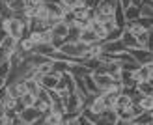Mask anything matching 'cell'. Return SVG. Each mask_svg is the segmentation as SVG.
Wrapping results in <instances>:
<instances>
[{
    "instance_id": "1",
    "label": "cell",
    "mask_w": 153,
    "mask_h": 125,
    "mask_svg": "<svg viewBox=\"0 0 153 125\" xmlns=\"http://www.w3.org/2000/svg\"><path fill=\"white\" fill-rule=\"evenodd\" d=\"M4 30L7 32V36L13 37V39H17V41L21 39V37H26L25 36V30H22V21L21 19L11 17V19L4 21Z\"/></svg>"
},
{
    "instance_id": "2",
    "label": "cell",
    "mask_w": 153,
    "mask_h": 125,
    "mask_svg": "<svg viewBox=\"0 0 153 125\" xmlns=\"http://www.w3.org/2000/svg\"><path fill=\"white\" fill-rule=\"evenodd\" d=\"M90 75H91V79H94V82H95V86H97V90L101 92V93H103V92H106V90L110 88L112 79H110V75H106L101 67H99L97 71H91Z\"/></svg>"
},
{
    "instance_id": "3",
    "label": "cell",
    "mask_w": 153,
    "mask_h": 125,
    "mask_svg": "<svg viewBox=\"0 0 153 125\" xmlns=\"http://www.w3.org/2000/svg\"><path fill=\"white\" fill-rule=\"evenodd\" d=\"M39 116H41V112L36 110L34 106H26V108H22V110L17 112V118L25 125H34L37 120H39Z\"/></svg>"
},
{
    "instance_id": "4",
    "label": "cell",
    "mask_w": 153,
    "mask_h": 125,
    "mask_svg": "<svg viewBox=\"0 0 153 125\" xmlns=\"http://www.w3.org/2000/svg\"><path fill=\"white\" fill-rule=\"evenodd\" d=\"M127 52L131 54L133 60H134L138 65H148V64H153L151 51H144V49H127Z\"/></svg>"
},
{
    "instance_id": "5",
    "label": "cell",
    "mask_w": 153,
    "mask_h": 125,
    "mask_svg": "<svg viewBox=\"0 0 153 125\" xmlns=\"http://www.w3.org/2000/svg\"><path fill=\"white\" fill-rule=\"evenodd\" d=\"M153 64H148V65H138L133 71V80L134 82H144V80H153Z\"/></svg>"
},
{
    "instance_id": "6",
    "label": "cell",
    "mask_w": 153,
    "mask_h": 125,
    "mask_svg": "<svg viewBox=\"0 0 153 125\" xmlns=\"http://www.w3.org/2000/svg\"><path fill=\"white\" fill-rule=\"evenodd\" d=\"M127 51L123 43L121 41H103L101 43V52L103 54H108V56H114V54H120V52H123Z\"/></svg>"
},
{
    "instance_id": "7",
    "label": "cell",
    "mask_w": 153,
    "mask_h": 125,
    "mask_svg": "<svg viewBox=\"0 0 153 125\" xmlns=\"http://www.w3.org/2000/svg\"><path fill=\"white\" fill-rule=\"evenodd\" d=\"M79 41H80L82 45H86V47H91V45L99 43V41H97V34H95V32H94V30H91L90 26H88V28H82V30H80Z\"/></svg>"
},
{
    "instance_id": "8",
    "label": "cell",
    "mask_w": 153,
    "mask_h": 125,
    "mask_svg": "<svg viewBox=\"0 0 153 125\" xmlns=\"http://www.w3.org/2000/svg\"><path fill=\"white\" fill-rule=\"evenodd\" d=\"M6 92L7 95L13 99H19L22 93H25V86H22V80H13L10 84H6Z\"/></svg>"
},
{
    "instance_id": "9",
    "label": "cell",
    "mask_w": 153,
    "mask_h": 125,
    "mask_svg": "<svg viewBox=\"0 0 153 125\" xmlns=\"http://www.w3.org/2000/svg\"><path fill=\"white\" fill-rule=\"evenodd\" d=\"M49 32H51L52 37H62V39H65V36H67V22L65 21L54 22V25L49 28Z\"/></svg>"
},
{
    "instance_id": "10",
    "label": "cell",
    "mask_w": 153,
    "mask_h": 125,
    "mask_svg": "<svg viewBox=\"0 0 153 125\" xmlns=\"http://www.w3.org/2000/svg\"><path fill=\"white\" fill-rule=\"evenodd\" d=\"M118 6H120L118 0H103V2L95 7V11L97 13H103V15H112Z\"/></svg>"
},
{
    "instance_id": "11",
    "label": "cell",
    "mask_w": 153,
    "mask_h": 125,
    "mask_svg": "<svg viewBox=\"0 0 153 125\" xmlns=\"http://www.w3.org/2000/svg\"><path fill=\"white\" fill-rule=\"evenodd\" d=\"M136 43H138V49L151 51V32L149 30H142V32L136 36Z\"/></svg>"
},
{
    "instance_id": "12",
    "label": "cell",
    "mask_w": 153,
    "mask_h": 125,
    "mask_svg": "<svg viewBox=\"0 0 153 125\" xmlns=\"http://www.w3.org/2000/svg\"><path fill=\"white\" fill-rule=\"evenodd\" d=\"M21 80H22V86H25V92L32 93V95H36L37 90H39V86H41L36 79H32V77H26V79H21Z\"/></svg>"
},
{
    "instance_id": "13",
    "label": "cell",
    "mask_w": 153,
    "mask_h": 125,
    "mask_svg": "<svg viewBox=\"0 0 153 125\" xmlns=\"http://www.w3.org/2000/svg\"><path fill=\"white\" fill-rule=\"evenodd\" d=\"M120 41L123 43V47H125V49H138V43H136V37H134L133 34H129L127 30H123V34H121Z\"/></svg>"
},
{
    "instance_id": "14",
    "label": "cell",
    "mask_w": 153,
    "mask_h": 125,
    "mask_svg": "<svg viewBox=\"0 0 153 125\" xmlns=\"http://www.w3.org/2000/svg\"><path fill=\"white\" fill-rule=\"evenodd\" d=\"M82 80H84V88H86L88 93H94V95H101V92L97 90V86L94 82V79H91V75L90 73H84L82 75Z\"/></svg>"
},
{
    "instance_id": "15",
    "label": "cell",
    "mask_w": 153,
    "mask_h": 125,
    "mask_svg": "<svg viewBox=\"0 0 153 125\" xmlns=\"http://www.w3.org/2000/svg\"><path fill=\"white\" fill-rule=\"evenodd\" d=\"M116 93H112V92H103L101 95H99V99L103 101V105L106 110H110V108H114V105H116Z\"/></svg>"
},
{
    "instance_id": "16",
    "label": "cell",
    "mask_w": 153,
    "mask_h": 125,
    "mask_svg": "<svg viewBox=\"0 0 153 125\" xmlns=\"http://www.w3.org/2000/svg\"><path fill=\"white\" fill-rule=\"evenodd\" d=\"M136 92L140 93V95H153V82H149V80H144V82H136Z\"/></svg>"
},
{
    "instance_id": "17",
    "label": "cell",
    "mask_w": 153,
    "mask_h": 125,
    "mask_svg": "<svg viewBox=\"0 0 153 125\" xmlns=\"http://www.w3.org/2000/svg\"><path fill=\"white\" fill-rule=\"evenodd\" d=\"M133 106V105H131ZM129 106V108H114L116 110V116H118V120H123V121H133L134 120V112H133V108Z\"/></svg>"
},
{
    "instance_id": "18",
    "label": "cell",
    "mask_w": 153,
    "mask_h": 125,
    "mask_svg": "<svg viewBox=\"0 0 153 125\" xmlns=\"http://www.w3.org/2000/svg\"><path fill=\"white\" fill-rule=\"evenodd\" d=\"M0 47H2V49H4L6 56H10V54H11V52H13L15 49H17V39H13V37H10V36H7L6 39H4L2 43H0Z\"/></svg>"
},
{
    "instance_id": "19",
    "label": "cell",
    "mask_w": 153,
    "mask_h": 125,
    "mask_svg": "<svg viewBox=\"0 0 153 125\" xmlns=\"http://www.w3.org/2000/svg\"><path fill=\"white\" fill-rule=\"evenodd\" d=\"M88 110L99 116V114H101V112H105L106 108H105V105H103V101L99 99V95H97V97H94V101H91V103H90V106H88Z\"/></svg>"
},
{
    "instance_id": "20",
    "label": "cell",
    "mask_w": 153,
    "mask_h": 125,
    "mask_svg": "<svg viewBox=\"0 0 153 125\" xmlns=\"http://www.w3.org/2000/svg\"><path fill=\"white\" fill-rule=\"evenodd\" d=\"M123 19L125 22H131V21H136L138 19V7L136 6H129L123 10Z\"/></svg>"
},
{
    "instance_id": "21",
    "label": "cell",
    "mask_w": 153,
    "mask_h": 125,
    "mask_svg": "<svg viewBox=\"0 0 153 125\" xmlns=\"http://www.w3.org/2000/svg\"><path fill=\"white\" fill-rule=\"evenodd\" d=\"M49 112H51V114L64 116V114H65V105H64L60 99H56V101H52V103H51V106H49Z\"/></svg>"
},
{
    "instance_id": "22",
    "label": "cell",
    "mask_w": 153,
    "mask_h": 125,
    "mask_svg": "<svg viewBox=\"0 0 153 125\" xmlns=\"http://www.w3.org/2000/svg\"><path fill=\"white\" fill-rule=\"evenodd\" d=\"M153 112H148V110H144L140 116H136V118L133 120L134 123H142V125H153Z\"/></svg>"
},
{
    "instance_id": "23",
    "label": "cell",
    "mask_w": 153,
    "mask_h": 125,
    "mask_svg": "<svg viewBox=\"0 0 153 125\" xmlns=\"http://www.w3.org/2000/svg\"><path fill=\"white\" fill-rule=\"evenodd\" d=\"M7 7L13 13H22L26 7V0H11V2H7Z\"/></svg>"
},
{
    "instance_id": "24",
    "label": "cell",
    "mask_w": 153,
    "mask_h": 125,
    "mask_svg": "<svg viewBox=\"0 0 153 125\" xmlns=\"http://www.w3.org/2000/svg\"><path fill=\"white\" fill-rule=\"evenodd\" d=\"M133 103H131V97L125 95V93H120V95L116 97V105H114V108H129Z\"/></svg>"
},
{
    "instance_id": "25",
    "label": "cell",
    "mask_w": 153,
    "mask_h": 125,
    "mask_svg": "<svg viewBox=\"0 0 153 125\" xmlns=\"http://www.w3.org/2000/svg\"><path fill=\"white\" fill-rule=\"evenodd\" d=\"M34 101H36V95H32V93H22V95L17 99V103L22 106V108H26V106H32L34 105Z\"/></svg>"
},
{
    "instance_id": "26",
    "label": "cell",
    "mask_w": 153,
    "mask_h": 125,
    "mask_svg": "<svg viewBox=\"0 0 153 125\" xmlns=\"http://www.w3.org/2000/svg\"><path fill=\"white\" fill-rule=\"evenodd\" d=\"M138 17L153 19V6H149V4H140L138 6Z\"/></svg>"
},
{
    "instance_id": "27",
    "label": "cell",
    "mask_w": 153,
    "mask_h": 125,
    "mask_svg": "<svg viewBox=\"0 0 153 125\" xmlns=\"http://www.w3.org/2000/svg\"><path fill=\"white\" fill-rule=\"evenodd\" d=\"M121 34H123V28H120V26H116V28H112L108 34H106V37H105V41H120V37H121Z\"/></svg>"
},
{
    "instance_id": "28",
    "label": "cell",
    "mask_w": 153,
    "mask_h": 125,
    "mask_svg": "<svg viewBox=\"0 0 153 125\" xmlns=\"http://www.w3.org/2000/svg\"><path fill=\"white\" fill-rule=\"evenodd\" d=\"M0 17H2V21H7V19L13 17V11L7 7V4L4 0H0Z\"/></svg>"
},
{
    "instance_id": "29",
    "label": "cell",
    "mask_w": 153,
    "mask_h": 125,
    "mask_svg": "<svg viewBox=\"0 0 153 125\" xmlns=\"http://www.w3.org/2000/svg\"><path fill=\"white\" fill-rule=\"evenodd\" d=\"M140 108H142V110L151 112V110H153V95H146V97H142V99H140Z\"/></svg>"
},
{
    "instance_id": "30",
    "label": "cell",
    "mask_w": 153,
    "mask_h": 125,
    "mask_svg": "<svg viewBox=\"0 0 153 125\" xmlns=\"http://www.w3.org/2000/svg\"><path fill=\"white\" fill-rule=\"evenodd\" d=\"M99 116H101L103 120H106V121H110V123H114V121L118 120V116H116V110H114V108H110V110H105V112H101V114H99Z\"/></svg>"
},
{
    "instance_id": "31",
    "label": "cell",
    "mask_w": 153,
    "mask_h": 125,
    "mask_svg": "<svg viewBox=\"0 0 153 125\" xmlns=\"http://www.w3.org/2000/svg\"><path fill=\"white\" fill-rule=\"evenodd\" d=\"M151 21L153 19H146V17H138V19H136V22L140 25V28L142 30H149V32H151V25H153Z\"/></svg>"
},
{
    "instance_id": "32",
    "label": "cell",
    "mask_w": 153,
    "mask_h": 125,
    "mask_svg": "<svg viewBox=\"0 0 153 125\" xmlns=\"http://www.w3.org/2000/svg\"><path fill=\"white\" fill-rule=\"evenodd\" d=\"M10 69H11L10 62L4 60L2 64H0V79H4V80H6V77H7V73H10Z\"/></svg>"
},
{
    "instance_id": "33",
    "label": "cell",
    "mask_w": 153,
    "mask_h": 125,
    "mask_svg": "<svg viewBox=\"0 0 153 125\" xmlns=\"http://www.w3.org/2000/svg\"><path fill=\"white\" fill-rule=\"evenodd\" d=\"M101 28L105 30L106 34H108L112 28H116V22H114V21H106V22H103V25H101Z\"/></svg>"
},
{
    "instance_id": "34",
    "label": "cell",
    "mask_w": 153,
    "mask_h": 125,
    "mask_svg": "<svg viewBox=\"0 0 153 125\" xmlns=\"http://www.w3.org/2000/svg\"><path fill=\"white\" fill-rule=\"evenodd\" d=\"M118 4H120V6L125 10V7H129V6H131V0H118Z\"/></svg>"
},
{
    "instance_id": "35",
    "label": "cell",
    "mask_w": 153,
    "mask_h": 125,
    "mask_svg": "<svg viewBox=\"0 0 153 125\" xmlns=\"http://www.w3.org/2000/svg\"><path fill=\"white\" fill-rule=\"evenodd\" d=\"M4 60H7V56H6V52H4V49L0 47V64H2Z\"/></svg>"
},
{
    "instance_id": "36",
    "label": "cell",
    "mask_w": 153,
    "mask_h": 125,
    "mask_svg": "<svg viewBox=\"0 0 153 125\" xmlns=\"http://www.w3.org/2000/svg\"><path fill=\"white\" fill-rule=\"evenodd\" d=\"M6 37H7V32H6V30L2 28V30H0V43H2V41L6 39Z\"/></svg>"
},
{
    "instance_id": "37",
    "label": "cell",
    "mask_w": 153,
    "mask_h": 125,
    "mask_svg": "<svg viewBox=\"0 0 153 125\" xmlns=\"http://www.w3.org/2000/svg\"><path fill=\"white\" fill-rule=\"evenodd\" d=\"M6 114V106H4V101H0V116Z\"/></svg>"
},
{
    "instance_id": "38",
    "label": "cell",
    "mask_w": 153,
    "mask_h": 125,
    "mask_svg": "<svg viewBox=\"0 0 153 125\" xmlns=\"http://www.w3.org/2000/svg\"><path fill=\"white\" fill-rule=\"evenodd\" d=\"M131 121H123V120H116L114 121V125H129Z\"/></svg>"
},
{
    "instance_id": "39",
    "label": "cell",
    "mask_w": 153,
    "mask_h": 125,
    "mask_svg": "<svg viewBox=\"0 0 153 125\" xmlns=\"http://www.w3.org/2000/svg\"><path fill=\"white\" fill-rule=\"evenodd\" d=\"M10 125H25V123H22V121H21L19 118H15L13 121H10Z\"/></svg>"
},
{
    "instance_id": "40",
    "label": "cell",
    "mask_w": 153,
    "mask_h": 125,
    "mask_svg": "<svg viewBox=\"0 0 153 125\" xmlns=\"http://www.w3.org/2000/svg\"><path fill=\"white\" fill-rule=\"evenodd\" d=\"M142 4V0H131V6H136V7H138Z\"/></svg>"
},
{
    "instance_id": "41",
    "label": "cell",
    "mask_w": 153,
    "mask_h": 125,
    "mask_svg": "<svg viewBox=\"0 0 153 125\" xmlns=\"http://www.w3.org/2000/svg\"><path fill=\"white\" fill-rule=\"evenodd\" d=\"M4 86H6V80H4V79H0V90H2Z\"/></svg>"
},
{
    "instance_id": "42",
    "label": "cell",
    "mask_w": 153,
    "mask_h": 125,
    "mask_svg": "<svg viewBox=\"0 0 153 125\" xmlns=\"http://www.w3.org/2000/svg\"><path fill=\"white\" fill-rule=\"evenodd\" d=\"M142 4H149V6H153V0H142Z\"/></svg>"
},
{
    "instance_id": "43",
    "label": "cell",
    "mask_w": 153,
    "mask_h": 125,
    "mask_svg": "<svg viewBox=\"0 0 153 125\" xmlns=\"http://www.w3.org/2000/svg\"><path fill=\"white\" fill-rule=\"evenodd\" d=\"M4 28V21H2V17H0V30Z\"/></svg>"
}]
</instances>
